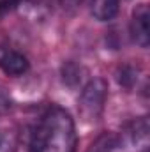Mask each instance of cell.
Here are the masks:
<instances>
[{
  "label": "cell",
  "mask_w": 150,
  "mask_h": 152,
  "mask_svg": "<svg viewBox=\"0 0 150 152\" xmlns=\"http://www.w3.org/2000/svg\"><path fill=\"white\" fill-rule=\"evenodd\" d=\"M23 2L25 0H0V18L7 16L9 12H12L20 5H23Z\"/></svg>",
  "instance_id": "cell-11"
},
{
  "label": "cell",
  "mask_w": 150,
  "mask_h": 152,
  "mask_svg": "<svg viewBox=\"0 0 150 152\" xmlns=\"http://www.w3.org/2000/svg\"><path fill=\"white\" fill-rule=\"evenodd\" d=\"M120 0H90V12L97 21H110L118 14Z\"/></svg>",
  "instance_id": "cell-6"
},
{
  "label": "cell",
  "mask_w": 150,
  "mask_h": 152,
  "mask_svg": "<svg viewBox=\"0 0 150 152\" xmlns=\"http://www.w3.org/2000/svg\"><path fill=\"white\" fill-rule=\"evenodd\" d=\"M117 81L124 88H133L136 85V81H138V71H136V67H133L129 64L118 67V71H117Z\"/></svg>",
  "instance_id": "cell-9"
},
{
  "label": "cell",
  "mask_w": 150,
  "mask_h": 152,
  "mask_svg": "<svg viewBox=\"0 0 150 152\" xmlns=\"http://www.w3.org/2000/svg\"><path fill=\"white\" fill-rule=\"evenodd\" d=\"M106 97H108V83L103 78L90 80L83 87L79 101H78L79 115L85 120H88V122L97 120L101 117V113H103V110H104Z\"/></svg>",
  "instance_id": "cell-2"
},
{
  "label": "cell",
  "mask_w": 150,
  "mask_h": 152,
  "mask_svg": "<svg viewBox=\"0 0 150 152\" xmlns=\"http://www.w3.org/2000/svg\"><path fill=\"white\" fill-rule=\"evenodd\" d=\"M120 138H122L124 149H125V145L133 147L134 151L147 149V145H149V120H147V117H141V118L131 122L127 126V129L120 134Z\"/></svg>",
  "instance_id": "cell-4"
},
{
  "label": "cell",
  "mask_w": 150,
  "mask_h": 152,
  "mask_svg": "<svg viewBox=\"0 0 150 152\" xmlns=\"http://www.w3.org/2000/svg\"><path fill=\"white\" fill-rule=\"evenodd\" d=\"M14 140H12V134H5L2 133L0 134V152H14Z\"/></svg>",
  "instance_id": "cell-12"
},
{
  "label": "cell",
  "mask_w": 150,
  "mask_h": 152,
  "mask_svg": "<svg viewBox=\"0 0 150 152\" xmlns=\"http://www.w3.org/2000/svg\"><path fill=\"white\" fill-rule=\"evenodd\" d=\"M32 152H76V129L73 117L60 106L48 108L34 129Z\"/></svg>",
  "instance_id": "cell-1"
},
{
  "label": "cell",
  "mask_w": 150,
  "mask_h": 152,
  "mask_svg": "<svg viewBox=\"0 0 150 152\" xmlns=\"http://www.w3.org/2000/svg\"><path fill=\"white\" fill-rule=\"evenodd\" d=\"M58 4H60L66 11H74V9H78V7L83 4V0H58Z\"/></svg>",
  "instance_id": "cell-13"
},
{
  "label": "cell",
  "mask_w": 150,
  "mask_h": 152,
  "mask_svg": "<svg viewBox=\"0 0 150 152\" xmlns=\"http://www.w3.org/2000/svg\"><path fill=\"white\" fill-rule=\"evenodd\" d=\"M30 67L28 58L16 51V50H5L0 53V69L7 76H21Z\"/></svg>",
  "instance_id": "cell-5"
},
{
  "label": "cell",
  "mask_w": 150,
  "mask_h": 152,
  "mask_svg": "<svg viewBox=\"0 0 150 152\" xmlns=\"http://www.w3.org/2000/svg\"><path fill=\"white\" fill-rule=\"evenodd\" d=\"M124 145H122V138L120 134L115 133H103L101 136H97L92 145L88 147L87 152H122Z\"/></svg>",
  "instance_id": "cell-7"
},
{
  "label": "cell",
  "mask_w": 150,
  "mask_h": 152,
  "mask_svg": "<svg viewBox=\"0 0 150 152\" xmlns=\"http://www.w3.org/2000/svg\"><path fill=\"white\" fill-rule=\"evenodd\" d=\"M131 36H133V41L138 46H141V48L149 46V42H150V14H149L147 4H140L133 11Z\"/></svg>",
  "instance_id": "cell-3"
},
{
  "label": "cell",
  "mask_w": 150,
  "mask_h": 152,
  "mask_svg": "<svg viewBox=\"0 0 150 152\" xmlns=\"http://www.w3.org/2000/svg\"><path fill=\"white\" fill-rule=\"evenodd\" d=\"M83 67L81 66H78L74 62H67V64H64V67H62V78H64V81L69 85V87H76V85H79L81 83V80H83Z\"/></svg>",
  "instance_id": "cell-8"
},
{
  "label": "cell",
  "mask_w": 150,
  "mask_h": 152,
  "mask_svg": "<svg viewBox=\"0 0 150 152\" xmlns=\"http://www.w3.org/2000/svg\"><path fill=\"white\" fill-rule=\"evenodd\" d=\"M12 110V97H11V94L0 85V115L7 113V112H11Z\"/></svg>",
  "instance_id": "cell-10"
}]
</instances>
